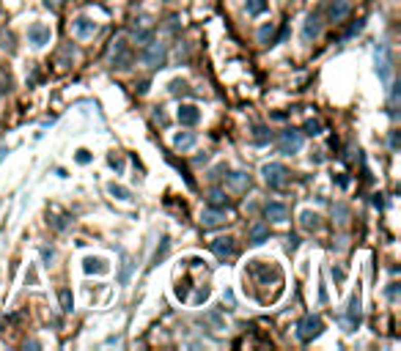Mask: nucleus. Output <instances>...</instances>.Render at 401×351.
Returning a JSON list of instances; mask_svg holds the SVG:
<instances>
[{
    "mask_svg": "<svg viewBox=\"0 0 401 351\" xmlns=\"http://www.w3.org/2000/svg\"><path fill=\"white\" fill-rule=\"evenodd\" d=\"M322 332H324V321L319 316H305L300 324H297V338H300L302 343H311Z\"/></svg>",
    "mask_w": 401,
    "mask_h": 351,
    "instance_id": "f257e3e1",
    "label": "nucleus"
},
{
    "mask_svg": "<svg viewBox=\"0 0 401 351\" xmlns=\"http://www.w3.org/2000/svg\"><path fill=\"white\" fill-rule=\"evenodd\" d=\"M165 44H159V42H154V38H151V42L146 44V50L140 52V61L146 63L149 69H162L165 66Z\"/></svg>",
    "mask_w": 401,
    "mask_h": 351,
    "instance_id": "f03ea898",
    "label": "nucleus"
},
{
    "mask_svg": "<svg viewBox=\"0 0 401 351\" xmlns=\"http://www.w3.org/2000/svg\"><path fill=\"white\" fill-rule=\"evenodd\" d=\"M278 148H280V154H297V151L302 148V132L300 129H286V132H280V138H278Z\"/></svg>",
    "mask_w": 401,
    "mask_h": 351,
    "instance_id": "7ed1b4c3",
    "label": "nucleus"
},
{
    "mask_svg": "<svg viewBox=\"0 0 401 351\" xmlns=\"http://www.w3.org/2000/svg\"><path fill=\"white\" fill-rule=\"evenodd\" d=\"M264 181L272 187V189H280V187H286L288 184V170L283 165H278V162H272V165H264Z\"/></svg>",
    "mask_w": 401,
    "mask_h": 351,
    "instance_id": "20e7f679",
    "label": "nucleus"
},
{
    "mask_svg": "<svg viewBox=\"0 0 401 351\" xmlns=\"http://www.w3.org/2000/svg\"><path fill=\"white\" fill-rule=\"evenodd\" d=\"M376 52V74H379V80L385 85H390V69H393V61H390V52L385 44H376L374 47Z\"/></svg>",
    "mask_w": 401,
    "mask_h": 351,
    "instance_id": "39448f33",
    "label": "nucleus"
},
{
    "mask_svg": "<svg viewBox=\"0 0 401 351\" xmlns=\"http://www.w3.org/2000/svg\"><path fill=\"white\" fill-rule=\"evenodd\" d=\"M50 36H52V30H50V25H44V22H33V25L28 28V42L33 47H44L50 42Z\"/></svg>",
    "mask_w": 401,
    "mask_h": 351,
    "instance_id": "423d86ee",
    "label": "nucleus"
},
{
    "mask_svg": "<svg viewBox=\"0 0 401 351\" xmlns=\"http://www.w3.org/2000/svg\"><path fill=\"white\" fill-rule=\"evenodd\" d=\"M130 63H132L130 47H126L124 38H118L116 47H113V66H116V69H130Z\"/></svg>",
    "mask_w": 401,
    "mask_h": 351,
    "instance_id": "0eeeda50",
    "label": "nucleus"
},
{
    "mask_svg": "<svg viewBox=\"0 0 401 351\" xmlns=\"http://www.w3.org/2000/svg\"><path fill=\"white\" fill-rule=\"evenodd\" d=\"M343 324H347V332H355L360 326V297L357 294H352L349 299V307H347V318H343Z\"/></svg>",
    "mask_w": 401,
    "mask_h": 351,
    "instance_id": "6e6552de",
    "label": "nucleus"
},
{
    "mask_svg": "<svg viewBox=\"0 0 401 351\" xmlns=\"http://www.w3.org/2000/svg\"><path fill=\"white\" fill-rule=\"evenodd\" d=\"M200 121V110L195 105H181L179 107V124L181 126H195Z\"/></svg>",
    "mask_w": 401,
    "mask_h": 351,
    "instance_id": "1a4fd4ad",
    "label": "nucleus"
},
{
    "mask_svg": "<svg viewBox=\"0 0 401 351\" xmlns=\"http://www.w3.org/2000/svg\"><path fill=\"white\" fill-rule=\"evenodd\" d=\"M71 28H75V33H77L80 38H88V36L96 33V22L88 20V17H77L75 22H71Z\"/></svg>",
    "mask_w": 401,
    "mask_h": 351,
    "instance_id": "9d476101",
    "label": "nucleus"
},
{
    "mask_svg": "<svg viewBox=\"0 0 401 351\" xmlns=\"http://www.w3.org/2000/svg\"><path fill=\"white\" fill-rule=\"evenodd\" d=\"M264 214H267V220H269V222H283V220H286V214H288V209H286V203L272 201V203L264 206Z\"/></svg>",
    "mask_w": 401,
    "mask_h": 351,
    "instance_id": "9b49d317",
    "label": "nucleus"
},
{
    "mask_svg": "<svg viewBox=\"0 0 401 351\" xmlns=\"http://www.w3.org/2000/svg\"><path fill=\"white\" fill-rule=\"evenodd\" d=\"M319 33H322V20H319V14H311L305 20V25H302V38L311 42V38H316Z\"/></svg>",
    "mask_w": 401,
    "mask_h": 351,
    "instance_id": "f8f14e48",
    "label": "nucleus"
},
{
    "mask_svg": "<svg viewBox=\"0 0 401 351\" xmlns=\"http://www.w3.org/2000/svg\"><path fill=\"white\" fill-rule=\"evenodd\" d=\"M349 14V3L347 0H330V6H327V17H330L333 22L343 20Z\"/></svg>",
    "mask_w": 401,
    "mask_h": 351,
    "instance_id": "ddd939ff",
    "label": "nucleus"
},
{
    "mask_svg": "<svg viewBox=\"0 0 401 351\" xmlns=\"http://www.w3.org/2000/svg\"><path fill=\"white\" fill-rule=\"evenodd\" d=\"M223 217H226V214H223V209H206L204 214H200V225L204 228H214V225H220L223 222Z\"/></svg>",
    "mask_w": 401,
    "mask_h": 351,
    "instance_id": "4468645a",
    "label": "nucleus"
},
{
    "mask_svg": "<svg viewBox=\"0 0 401 351\" xmlns=\"http://www.w3.org/2000/svg\"><path fill=\"white\" fill-rule=\"evenodd\" d=\"M212 250H214V255H220V258H228V255L234 252V239H214Z\"/></svg>",
    "mask_w": 401,
    "mask_h": 351,
    "instance_id": "2eb2a0df",
    "label": "nucleus"
},
{
    "mask_svg": "<svg viewBox=\"0 0 401 351\" xmlns=\"http://www.w3.org/2000/svg\"><path fill=\"white\" fill-rule=\"evenodd\" d=\"M269 239V225H264V222H256L250 228V244H264Z\"/></svg>",
    "mask_w": 401,
    "mask_h": 351,
    "instance_id": "dca6fc26",
    "label": "nucleus"
},
{
    "mask_svg": "<svg viewBox=\"0 0 401 351\" xmlns=\"http://www.w3.org/2000/svg\"><path fill=\"white\" fill-rule=\"evenodd\" d=\"M83 269H85L88 275H94V272H96V275H105V272H107V263L102 261V258H85V261H83Z\"/></svg>",
    "mask_w": 401,
    "mask_h": 351,
    "instance_id": "f3484780",
    "label": "nucleus"
},
{
    "mask_svg": "<svg viewBox=\"0 0 401 351\" xmlns=\"http://www.w3.org/2000/svg\"><path fill=\"white\" fill-rule=\"evenodd\" d=\"M206 203H209L212 209H226V206H228V198H226V192H223V189H212L209 198H206Z\"/></svg>",
    "mask_w": 401,
    "mask_h": 351,
    "instance_id": "a211bd4d",
    "label": "nucleus"
},
{
    "mask_svg": "<svg viewBox=\"0 0 401 351\" xmlns=\"http://www.w3.org/2000/svg\"><path fill=\"white\" fill-rule=\"evenodd\" d=\"M269 140H272V132L267 129V126L256 124V126H253V143H256V146H267Z\"/></svg>",
    "mask_w": 401,
    "mask_h": 351,
    "instance_id": "6ab92c4d",
    "label": "nucleus"
},
{
    "mask_svg": "<svg viewBox=\"0 0 401 351\" xmlns=\"http://www.w3.org/2000/svg\"><path fill=\"white\" fill-rule=\"evenodd\" d=\"M173 146L176 148H192V146H195V134H192V132H179L173 138Z\"/></svg>",
    "mask_w": 401,
    "mask_h": 351,
    "instance_id": "aec40b11",
    "label": "nucleus"
},
{
    "mask_svg": "<svg viewBox=\"0 0 401 351\" xmlns=\"http://www.w3.org/2000/svg\"><path fill=\"white\" fill-rule=\"evenodd\" d=\"M107 192L113 195L116 201H132V192H130V189H126V187H121V184H116V181L107 187Z\"/></svg>",
    "mask_w": 401,
    "mask_h": 351,
    "instance_id": "412c9836",
    "label": "nucleus"
},
{
    "mask_svg": "<svg viewBox=\"0 0 401 351\" xmlns=\"http://www.w3.org/2000/svg\"><path fill=\"white\" fill-rule=\"evenodd\" d=\"M58 299H61V310H63V313H71V310H75V299H71V291L69 288H63L58 294Z\"/></svg>",
    "mask_w": 401,
    "mask_h": 351,
    "instance_id": "4be33fe9",
    "label": "nucleus"
},
{
    "mask_svg": "<svg viewBox=\"0 0 401 351\" xmlns=\"http://www.w3.org/2000/svg\"><path fill=\"white\" fill-rule=\"evenodd\" d=\"M168 88H171L173 96H187V93H192V91H190V85L184 83V80H173V83L168 85Z\"/></svg>",
    "mask_w": 401,
    "mask_h": 351,
    "instance_id": "5701e85b",
    "label": "nucleus"
},
{
    "mask_svg": "<svg viewBox=\"0 0 401 351\" xmlns=\"http://www.w3.org/2000/svg\"><path fill=\"white\" fill-rule=\"evenodd\" d=\"M135 44H149L154 38V28H143V30H135Z\"/></svg>",
    "mask_w": 401,
    "mask_h": 351,
    "instance_id": "b1692460",
    "label": "nucleus"
},
{
    "mask_svg": "<svg viewBox=\"0 0 401 351\" xmlns=\"http://www.w3.org/2000/svg\"><path fill=\"white\" fill-rule=\"evenodd\" d=\"M264 9H267V0H247V14L250 17H259Z\"/></svg>",
    "mask_w": 401,
    "mask_h": 351,
    "instance_id": "393cba45",
    "label": "nucleus"
},
{
    "mask_svg": "<svg viewBox=\"0 0 401 351\" xmlns=\"http://www.w3.org/2000/svg\"><path fill=\"white\" fill-rule=\"evenodd\" d=\"M168 247H171V239H168V236H165V239H162V244H159V247H157L154 258H151V266H157V263H159V261H162V258H165Z\"/></svg>",
    "mask_w": 401,
    "mask_h": 351,
    "instance_id": "a878e982",
    "label": "nucleus"
},
{
    "mask_svg": "<svg viewBox=\"0 0 401 351\" xmlns=\"http://www.w3.org/2000/svg\"><path fill=\"white\" fill-rule=\"evenodd\" d=\"M228 184H234V187H239V189H242V187H247V184H250V179H247L245 173H231V176H228Z\"/></svg>",
    "mask_w": 401,
    "mask_h": 351,
    "instance_id": "bb28decb",
    "label": "nucleus"
},
{
    "mask_svg": "<svg viewBox=\"0 0 401 351\" xmlns=\"http://www.w3.org/2000/svg\"><path fill=\"white\" fill-rule=\"evenodd\" d=\"M319 225V217L314 211H302V228H308V230H314Z\"/></svg>",
    "mask_w": 401,
    "mask_h": 351,
    "instance_id": "cd10ccee",
    "label": "nucleus"
},
{
    "mask_svg": "<svg viewBox=\"0 0 401 351\" xmlns=\"http://www.w3.org/2000/svg\"><path fill=\"white\" fill-rule=\"evenodd\" d=\"M259 42L261 44H272V22H267V25L259 30Z\"/></svg>",
    "mask_w": 401,
    "mask_h": 351,
    "instance_id": "c85d7f7f",
    "label": "nucleus"
},
{
    "mask_svg": "<svg viewBox=\"0 0 401 351\" xmlns=\"http://www.w3.org/2000/svg\"><path fill=\"white\" fill-rule=\"evenodd\" d=\"M305 134H311V138H314V134H319L322 132V124L319 121H314V118H311V121H305V129H302Z\"/></svg>",
    "mask_w": 401,
    "mask_h": 351,
    "instance_id": "c756f323",
    "label": "nucleus"
},
{
    "mask_svg": "<svg viewBox=\"0 0 401 351\" xmlns=\"http://www.w3.org/2000/svg\"><path fill=\"white\" fill-rule=\"evenodd\" d=\"M107 162H110V167H113L116 173H124V159L121 157H107Z\"/></svg>",
    "mask_w": 401,
    "mask_h": 351,
    "instance_id": "7c9ffc66",
    "label": "nucleus"
},
{
    "mask_svg": "<svg viewBox=\"0 0 401 351\" xmlns=\"http://www.w3.org/2000/svg\"><path fill=\"white\" fill-rule=\"evenodd\" d=\"M130 272H132V266L124 261V266H121V277H118V283H121V285H126V280H130Z\"/></svg>",
    "mask_w": 401,
    "mask_h": 351,
    "instance_id": "2f4dec72",
    "label": "nucleus"
},
{
    "mask_svg": "<svg viewBox=\"0 0 401 351\" xmlns=\"http://www.w3.org/2000/svg\"><path fill=\"white\" fill-rule=\"evenodd\" d=\"M363 25H366V22H363V20H357V22H355V25H349V30H347V38H352V36H355V33H360V30H363Z\"/></svg>",
    "mask_w": 401,
    "mask_h": 351,
    "instance_id": "473e14b6",
    "label": "nucleus"
},
{
    "mask_svg": "<svg viewBox=\"0 0 401 351\" xmlns=\"http://www.w3.org/2000/svg\"><path fill=\"white\" fill-rule=\"evenodd\" d=\"M206 321L214 324V329H223V321H220V316H217V313H209V316H206Z\"/></svg>",
    "mask_w": 401,
    "mask_h": 351,
    "instance_id": "72a5a7b5",
    "label": "nucleus"
},
{
    "mask_svg": "<svg viewBox=\"0 0 401 351\" xmlns=\"http://www.w3.org/2000/svg\"><path fill=\"white\" fill-rule=\"evenodd\" d=\"M388 297H390L393 302L398 299V283H390V285H388Z\"/></svg>",
    "mask_w": 401,
    "mask_h": 351,
    "instance_id": "f704fd0d",
    "label": "nucleus"
},
{
    "mask_svg": "<svg viewBox=\"0 0 401 351\" xmlns=\"http://www.w3.org/2000/svg\"><path fill=\"white\" fill-rule=\"evenodd\" d=\"M77 162L80 165H88V162H91V154H88V151H77Z\"/></svg>",
    "mask_w": 401,
    "mask_h": 351,
    "instance_id": "c9c22d12",
    "label": "nucleus"
},
{
    "mask_svg": "<svg viewBox=\"0 0 401 351\" xmlns=\"http://www.w3.org/2000/svg\"><path fill=\"white\" fill-rule=\"evenodd\" d=\"M286 247H288V250H297V247H300V239H297V236L291 233V236L286 239Z\"/></svg>",
    "mask_w": 401,
    "mask_h": 351,
    "instance_id": "e433bc0d",
    "label": "nucleus"
},
{
    "mask_svg": "<svg viewBox=\"0 0 401 351\" xmlns=\"http://www.w3.org/2000/svg\"><path fill=\"white\" fill-rule=\"evenodd\" d=\"M343 277H347V275H343V269L333 266V280H335V283H343Z\"/></svg>",
    "mask_w": 401,
    "mask_h": 351,
    "instance_id": "4c0bfd02",
    "label": "nucleus"
},
{
    "mask_svg": "<svg viewBox=\"0 0 401 351\" xmlns=\"http://www.w3.org/2000/svg\"><path fill=\"white\" fill-rule=\"evenodd\" d=\"M220 173H228V167H226V165H217L209 176H212V179H220Z\"/></svg>",
    "mask_w": 401,
    "mask_h": 351,
    "instance_id": "58836bf2",
    "label": "nucleus"
},
{
    "mask_svg": "<svg viewBox=\"0 0 401 351\" xmlns=\"http://www.w3.org/2000/svg\"><path fill=\"white\" fill-rule=\"evenodd\" d=\"M154 118H157V121H159V124H162V126L168 124V118H165V113H162V110H159V107L154 110Z\"/></svg>",
    "mask_w": 401,
    "mask_h": 351,
    "instance_id": "ea45409f",
    "label": "nucleus"
},
{
    "mask_svg": "<svg viewBox=\"0 0 401 351\" xmlns=\"http://www.w3.org/2000/svg\"><path fill=\"white\" fill-rule=\"evenodd\" d=\"M335 181H338V187H349V179H347V176H343V173H338V176H335Z\"/></svg>",
    "mask_w": 401,
    "mask_h": 351,
    "instance_id": "a19ab883",
    "label": "nucleus"
},
{
    "mask_svg": "<svg viewBox=\"0 0 401 351\" xmlns=\"http://www.w3.org/2000/svg\"><path fill=\"white\" fill-rule=\"evenodd\" d=\"M390 148H393V151L398 148V132H390Z\"/></svg>",
    "mask_w": 401,
    "mask_h": 351,
    "instance_id": "79ce46f5",
    "label": "nucleus"
},
{
    "mask_svg": "<svg viewBox=\"0 0 401 351\" xmlns=\"http://www.w3.org/2000/svg\"><path fill=\"white\" fill-rule=\"evenodd\" d=\"M42 258H44L47 263H50V261H52V250H47V247H42Z\"/></svg>",
    "mask_w": 401,
    "mask_h": 351,
    "instance_id": "37998d69",
    "label": "nucleus"
},
{
    "mask_svg": "<svg viewBox=\"0 0 401 351\" xmlns=\"http://www.w3.org/2000/svg\"><path fill=\"white\" fill-rule=\"evenodd\" d=\"M374 206H376V209H382V206H385V201H382V195H376V198H374Z\"/></svg>",
    "mask_w": 401,
    "mask_h": 351,
    "instance_id": "c03bdc74",
    "label": "nucleus"
},
{
    "mask_svg": "<svg viewBox=\"0 0 401 351\" xmlns=\"http://www.w3.org/2000/svg\"><path fill=\"white\" fill-rule=\"evenodd\" d=\"M6 154H9V148H6V146H0V162H3V157Z\"/></svg>",
    "mask_w": 401,
    "mask_h": 351,
    "instance_id": "a18cd8bd",
    "label": "nucleus"
},
{
    "mask_svg": "<svg viewBox=\"0 0 401 351\" xmlns=\"http://www.w3.org/2000/svg\"><path fill=\"white\" fill-rule=\"evenodd\" d=\"M0 93H3V88H0Z\"/></svg>",
    "mask_w": 401,
    "mask_h": 351,
    "instance_id": "49530a36",
    "label": "nucleus"
}]
</instances>
